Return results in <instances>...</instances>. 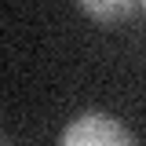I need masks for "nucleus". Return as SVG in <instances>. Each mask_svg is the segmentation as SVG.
Listing matches in <instances>:
<instances>
[{
    "mask_svg": "<svg viewBox=\"0 0 146 146\" xmlns=\"http://www.w3.org/2000/svg\"><path fill=\"white\" fill-rule=\"evenodd\" d=\"M58 143L62 146H135V131L124 128L110 113L88 110V113H77L70 124L62 128Z\"/></svg>",
    "mask_w": 146,
    "mask_h": 146,
    "instance_id": "nucleus-1",
    "label": "nucleus"
},
{
    "mask_svg": "<svg viewBox=\"0 0 146 146\" xmlns=\"http://www.w3.org/2000/svg\"><path fill=\"white\" fill-rule=\"evenodd\" d=\"M135 4L139 0H77V7L88 18L102 22V26H121L135 15Z\"/></svg>",
    "mask_w": 146,
    "mask_h": 146,
    "instance_id": "nucleus-2",
    "label": "nucleus"
},
{
    "mask_svg": "<svg viewBox=\"0 0 146 146\" xmlns=\"http://www.w3.org/2000/svg\"><path fill=\"white\" fill-rule=\"evenodd\" d=\"M139 4H143V7H146V0H139Z\"/></svg>",
    "mask_w": 146,
    "mask_h": 146,
    "instance_id": "nucleus-3",
    "label": "nucleus"
}]
</instances>
